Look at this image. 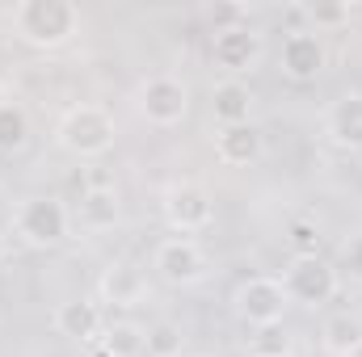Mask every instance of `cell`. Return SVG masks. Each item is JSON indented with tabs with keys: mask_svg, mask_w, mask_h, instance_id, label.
Returning <instances> with one entry per match:
<instances>
[{
	"mask_svg": "<svg viewBox=\"0 0 362 357\" xmlns=\"http://www.w3.org/2000/svg\"><path fill=\"white\" fill-rule=\"evenodd\" d=\"M13 30L25 47L59 51L81 34V8L72 0H21L13 4Z\"/></svg>",
	"mask_w": 362,
	"mask_h": 357,
	"instance_id": "1",
	"label": "cell"
},
{
	"mask_svg": "<svg viewBox=\"0 0 362 357\" xmlns=\"http://www.w3.org/2000/svg\"><path fill=\"white\" fill-rule=\"evenodd\" d=\"M114 139H118L114 114H110L105 105H93V101L72 105V109L59 118V126H55V143H59L68 156H76V160H97V156H105V152L114 147Z\"/></svg>",
	"mask_w": 362,
	"mask_h": 357,
	"instance_id": "2",
	"label": "cell"
},
{
	"mask_svg": "<svg viewBox=\"0 0 362 357\" xmlns=\"http://www.w3.org/2000/svg\"><path fill=\"white\" fill-rule=\"evenodd\" d=\"M13 231L30 248H59L72 236V210L59 198H51V193H34V198L17 202Z\"/></svg>",
	"mask_w": 362,
	"mask_h": 357,
	"instance_id": "3",
	"label": "cell"
},
{
	"mask_svg": "<svg viewBox=\"0 0 362 357\" xmlns=\"http://www.w3.org/2000/svg\"><path fill=\"white\" fill-rule=\"evenodd\" d=\"M135 109H139V118L148 126H160V131L181 126L185 114H189V85L181 76H173V72H156V76H148L139 85Z\"/></svg>",
	"mask_w": 362,
	"mask_h": 357,
	"instance_id": "4",
	"label": "cell"
},
{
	"mask_svg": "<svg viewBox=\"0 0 362 357\" xmlns=\"http://www.w3.org/2000/svg\"><path fill=\"white\" fill-rule=\"evenodd\" d=\"M282 286L286 298L299 307H325L337 298L341 290V269L325 257H291V265L282 269Z\"/></svg>",
	"mask_w": 362,
	"mask_h": 357,
	"instance_id": "5",
	"label": "cell"
},
{
	"mask_svg": "<svg viewBox=\"0 0 362 357\" xmlns=\"http://www.w3.org/2000/svg\"><path fill=\"white\" fill-rule=\"evenodd\" d=\"M286 307H291V298H286L282 277H266V273H257V277H245V282L232 290V311H236V320L249 324V328L282 324Z\"/></svg>",
	"mask_w": 362,
	"mask_h": 357,
	"instance_id": "6",
	"label": "cell"
},
{
	"mask_svg": "<svg viewBox=\"0 0 362 357\" xmlns=\"http://www.w3.org/2000/svg\"><path fill=\"white\" fill-rule=\"evenodd\" d=\"M152 269H156V277H160L165 286L185 290V286L206 282V273H211V257L202 253L198 240H189V236H169V240L156 244V253H152Z\"/></svg>",
	"mask_w": 362,
	"mask_h": 357,
	"instance_id": "7",
	"label": "cell"
},
{
	"mask_svg": "<svg viewBox=\"0 0 362 357\" xmlns=\"http://www.w3.org/2000/svg\"><path fill=\"white\" fill-rule=\"evenodd\" d=\"M262 55H266V38H262L253 25L211 34V63H215L228 80H240L245 72H257Z\"/></svg>",
	"mask_w": 362,
	"mask_h": 357,
	"instance_id": "8",
	"label": "cell"
},
{
	"mask_svg": "<svg viewBox=\"0 0 362 357\" xmlns=\"http://www.w3.org/2000/svg\"><path fill=\"white\" fill-rule=\"evenodd\" d=\"M160 214L165 223L177 231V236H194V231H206L215 223V202L202 185L194 181H181L165 189V202H160Z\"/></svg>",
	"mask_w": 362,
	"mask_h": 357,
	"instance_id": "9",
	"label": "cell"
},
{
	"mask_svg": "<svg viewBox=\"0 0 362 357\" xmlns=\"http://www.w3.org/2000/svg\"><path fill=\"white\" fill-rule=\"evenodd\" d=\"M97 298L110 303L114 311H135L148 298V273L139 261H110L97 277Z\"/></svg>",
	"mask_w": 362,
	"mask_h": 357,
	"instance_id": "10",
	"label": "cell"
},
{
	"mask_svg": "<svg viewBox=\"0 0 362 357\" xmlns=\"http://www.w3.org/2000/svg\"><path fill=\"white\" fill-rule=\"evenodd\" d=\"M325 59H329V51H325V42H320L316 30H291V34L282 38L278 68H282L286 80H295V85L316 80V76L325 72Z\"/></svg>",
	"mask_w": 362,
	"mask_h": 357,
	"instance_id": "11",
	"label": "cell"
},
{
	"mask_svg": "<svg viewBox=\"0 0 362 357\" xmlns=\"http://www.w3.org/2000/svg\"><path fill=\"white\" fill-rule=\"evenodd\" d=\"M51 324H55V332H59V337L81 341V345L101 341V332H105L101 303H93V298H68V303H59V307H55V315H51Z\"/></svg>",
	"mask_w": 362,
	"mask_h": 357,
	"instance_id": "12",
	"label": "cell"
},
{
	"mask_svg": "<svg viewBox=\"0 0 362 357\" xmlns=\"http://www.w3.org/2000/svg\"><path fill=\"white\" fill-rule=\"evenodd\" d=\"M266 156V139L262 131L249 122V126H219L215 131V160L228 164V169H249Z\"/></svg>",
	"mask_w": 362,
	"mask_h": 357,
	"instance_id": "13",
	"label": "cell"
},
{
	"mask_svg": "<svg viewBox=\"0 0 362 357\" xmlns=\"http://www.w3.org/2000/svg\"><path fill=\"white\" fill-rule=\"evenodd\" d=\"M325 135L341 152H362V92H346L325 109Z\"/></svg>",
	"mask_w": 362,
	"mask_h": 357,
	"instance_id": "14",
	"label": "cell"
},
{
	"mask_svg": "<svg viewBox=\"0 0 362 357\" xmlns=\"http://www.w3.org/2000/svg\"><path fill=\"white\" fill-rule=\"evenodd\" d=\"M253 105L257 97L245 80H219L211 89V118L219 126H249L253 122Z\"/></svg>",
	"mask_w": 362,
	"mask_h": 357,
	"instance_id": "15",
	"label": "cell"
},
{
	"mask_svg": "<svg viewBox=\"0 0 362 357\" xmlns=\"http://www.w3.org/2000/svg\"><path fill=\"white\" fill-rule=\"evenodd\" d=\"M122 219V202H118V189L114 185H89L76 202V223L85 231H110L118 227Z\"/></svg>",
	"mask_w": 362,
	"mask_h": 357,
	"instance_id": "16",
	"label": "cell"
},
{
	"mask_svg": "<svg viewBox=\"0 0 362 357\" xmlns=\"http://www.w3.org/2000/svg\"><path fill=\"white\" fill-rule=\"evenodd\" d=\"M320 345H325V353H333V357H350L362 345V320L354 311L329 315L325 328H320Z\"/></svg>",
	"mask_w": 362,
	"mask_h": 357,
	"instance_id": "17",
	"label": "cell"
},
{
	"mask_svg": "<svg viewBox=\"0 0 362 357\" xmlns=\"http://www.w3.org/2000/svg\"><path fill=\"white\" fill-rule=\"evenodd\" d=\"M144 345H148V328L131 320H114L101 332V349H110L114 357H144Z\"/></svg>",
	"mask_w": 362,
	"mask_h": 357,
	"instance_id": "18",
	"label": "cell"
},
{
	"mask_svg": "<svg viewBox=\"0 0 362 357\" xmlns=\"http://www.w3.org/2000/svg\"><path fill=\"white\" fill-rule=\"evenodd\" d=\"M30 143V114L17 101H0V156H13Z\"/></svg>",
	"mask_w": 362,
	"mask_h": 357,
	"instance_id": "19",
	"label": "cell"
},
{
	"mask_svg": "<svg viewBox=\"0 0 362 357\" xmlns=\"http://www.w3.org/2000/svg\"><path fill=\"white\" fill-rule=\"evenodd\" d=\"M295 349V337L286 324H266V328H253L249 337V353L253 357H291Z\"/></svg>",
	"mask_w": 362,
	"mask_h": 357,
	"instance_id": "20",
	"label": "cell"
},
{
	"mask_svg": "<svg viewBox=\"0 0 362 357\" xmlns=\"http://www.w3.org/2000/svg\"><path fill=\"white\" fill-rule=\"evenodd\" d=\"M181 349H185V337L173 320H156L148 328V345H144L148 357H181Z\"/></svg>",
	"mask_w": 362,
	"mask_h": 357,
	"instance_id": "21",
	"label": "cell"
},
{
	"mask_svg": "<svg viewBox=\"0 0 362 357\" xmlns=\"http://www.w3.org/2000/svg\"><path fill=\"white\" fill-rule=\"evenodd\" d=\"M286 248H291V257H320V227L312 219H291L286 223Z\"/></svg>",
	"mask_w": 362,
	"mask_h": 357,
	"instance_id": "22",
	"label": "cell"
},
{
	"mask_svg": "<svg viewBox=\"0 0 362 357\" xmlns=\"http://www.w3.org/2000/svg\"><path fill=\"white\" fill-rule=\"evenodd\" d=\"M206 21H211V34L240 30V25H249V8L245 4H211L206 8Z\"/></svg>",
	"mask_w": 362,
	"mask_h": 357,
	"instance_id": "23",
	"label": "cell"
},
{
	"mask_svg": "<svg viewBox=\"0 0 362 357\" xmlns=\"http://www.w3.org/2000/svg\"><path fill=\"white\" fill-rule=\"evenodd\" d=\"M308 17H312L316 30L320 25H341V21H350V4H316V8H308Z\"/></svg>",
	"mask_w": 362,
	"mask_h": 357,
	"instance_id": "24",
	"label": "cell"
},
{
	"mask_svg": "<svg viewBox=\"0 0 362 357\" xmlns=\"http://www.w3.org/2000/svg\"><path fill=\"white\" fill-rule=\"evenodd\" d=\"M341 269L362 282V236H350V240L341 244Z\"/></svg>",
	"mask_w": 362,
	"mask_h": 357,
	"instance_id": "25",
	"label": "cell"
},
{
	"mask_svg": "<svg viewBox=\"0 0 362 357\" xmlns=\"http://www.w3.org/2000/svg\"><path fill=\"white\" fill-rule=\"evenodd\" d=\"M4 253H8V236L0 231V261H4Z\"/></svg>",
	"mask_w": 362,
	"mask_h": 357,
	"instance_id": "26",
	"label": "cell"
},
{
	"mask_svg": "<svg viewBox=\"0 0 362 357\" xmlns=\"http://www.w3.org/2000/svg\"><path fill=\"white\" fill-rule=\"evenodd\" d=\"M89 357H114V353H110V349H101V345H97V349H93Z\"/></svg>",
	"mask_w": 362,
	"mask_h": 357,
	"instance_id": "27",
	"label": "cell"
},
{
	"mask_svg": "<svg viewBox=\"0 0 362 357\" xmlns=\"http://www.w3.org/2000/svg\"><path fill=\"white\" fill-rule=\"evenodd\" d=\"M350 357H362V345H358V349H354V353H350Z\"/></svg>",
	"mask_w": 362,
	"mask_h": 357,
	"instance_id": "28",
	"label": "cell"
}]
</instances>
